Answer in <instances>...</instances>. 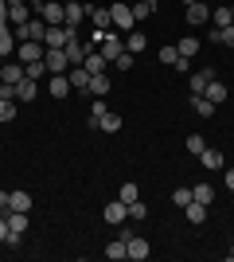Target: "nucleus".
<instances>
[{
    "instance_id": "nucleus-1",
    "label": "nucleus",
    "mask_w": 234,
    "mask_h": 262,
    "mask_svg": "<svg viewBox=\"0 0 234 262\" xmlns=\"http://www.w3.org/2000/svg\"><path fill=\"white\" fill-rule=\"evenodd\" d=\"M110 20H113V28H117V32H133L137 28V16H133V4H121V0H117V4H110Z\"/></svg>"
},
{
    "instance_id": "nucleus-2",
    "label": "nucleus",
    "mask_w": 234,
    "mask_h": 262,
    "mask_svg": "<svg viewBox=\"0 0 234 262\" xmlns=\"http://www.w3.org/2000/svg\"><path fill=\"white\" fill-rule=\"evenodd\" d=\"M43 63H47V71H51V75H67V71H70V59H67V51H63V47H47Z\"/></svg>"
},
{
    "instance_id": "nucleus-3",
    "label": "nucleus",
    "mask_w": 234,
    "mask_h": 262,
    "mask_svg": "<svg viewBox=\"0 0 234 262\" xmlns=\"http://www.w3.org/2000/svg\"><path fill=\"white\" fill-rule=\"evenodd\" d=\"M12 32H16V39H32V43H43V35H47V24L43 20H28L23 24V28H12Z\"/></svg>"
},
{
    "instance_id": "nucleus-4",
    "label": "nucleus",
    "mask_w": 234,
    "mask_h": 262,
    "mask_svg": "<svg viewBox=\"0 0 234 262\" xmlns=\"http://www.w3.org/2000/svg\"><path fill=\"white\" fill-rule=\"evenodd\" d=\"M86 16H90V4H78V0H67V4H63V24H67V28H78Z\"/></svg>"
},
{
    "instance_id": "nucleus-5",
    "label": "nucleus",
    "mask_w": 234,
    "mask_h": 262,
    "mask_svg": "<svg viewBox=\"0 0 234 262\" xmlns=\"http://www.w3.org/2000/svg\"><path fill=\"white\" fill-rule=\"evenodd\" d=\"M121 51H125V39L110 28V32H106V39H101V59H106V63H113Z\"/></svg>"
},
{
    "instance_id": "nucleus-6",
    "label": "nucleus",
    "mask_w": 234,
    "mask_h": 262,
    "mask_svg": "<svg viewBox=\"0 0 234 262\" xmlns=\"http://www.w3.org/2000/svg\"><path fill=\"white\" fill-rule=\"evenodd\" d=\"M101 219H106V223H113V227H121V223H129V208H125L121 200H113V204H106Z\"/></svg>"
},
{
    "instance_id": "nucleus-7",
    "label": "nucleus",
    "mask_w": 234,
    "mask_h": 262,
    "mask_svg": "<svg viewBox=\"0 0 234 262\" xmlns=\"http://www.w3.org/2000/svg\"><path fill=\"white\" fill-rule=\"evenodd\" d=\"M12 90H16V102H35V98H39V82H35V78H28V75H23Z\"/></svg>"
},
{
    "instance_id": "nucleus-8",
    "label": "nucleus",
    "mask_w": 234,
    "mask_h": 262,
    "mask_svg": "<svg viewBox=\"0 0 234 262\" xmlns=\"http://www.w3.org/2000/svg\"><path fill=\"white\" fill-rule=\"evenodd\" d=\"M211 20V4L207 0H195V4H188V24L191 28H199V24Z\"/></svg>"
},
{
    "instance_id": "nucleus-9",
    "label": "nucleus",
    "mask_w": 234,
    "mask_h": 262,
    "mask_svg": "<svg viewBox=\"0 0 234 262\" xmlns=\"http://www.w3.org/2000/svg\"><path fill=\"white\" fill-rule=\"evenodd\" d=\"M39 20H43L47 28H55V24H63V4H59V0H47L43 8H39Z\"/></svg>"
},
{
    "instance_id": "nucleus-10",
    "label": "nucleus",
    "mask_w": 234,
    "mask_h": 262,
    "mask_svg": "<svg viewBox=\"0 0 234 262\" xmlns=\"http://www.w3.org/2000/svg\"><path fill=\"white\" fill-rule=\"evenodd\" d=\"M43 55H47L43 43H32V39H23V43H20V63H39Z\"/></svg>"
},
{
    "instance_id": "nucleus-11",
    "label": "nucleus",
    "mask_w": 234,
    "mask_h": 262,
    "mask_svg": "<svg viewBox=\"0 0 234 262\" xmlns=\"http://www.w3.org/2000/svg\"><path fill=\"white\" fill-rule=\"evenodd\" d=\"M203 98H211L215 106H223V102L230 98V90H226V82H219V78H211V82H207V90H203Z\"/></svg>"
},
{
    "instance_id": "nucleus-12",
    "label": "nucleus",
    "mask_w": 234,
    "mask_h": 262,
    "mask_svg": "<svg viewBox=\"0 0 234 262\" xmlns=\"http://www.w3.org/2000/svg\"><path fill=\"white\" fill-rule=\"evenodd\" d=\"M215 78V67H203V71H195V75L188 78V86H191V94H203L207 90V82Z\"/></svg>"
},
{
    "instance_id": "nucleus-13",
    "label": "nucleus",
    "mask_w": 234,
    "mask_h": 262,
    "mask_svg": "<svg viewBox=\"0 0 234 262\" xmlns=\"http://www.w3.org/2000/svg\"><path fill=\"white\" fill-rule=\"evenodd\" d=\"M199 164H203V168H211V172H219V168H226L223 153H219V149H211V145H207V149H203V153H199Z\"/></svg>"
},
{
    "instance_id": "nucleus-14",
    "label": "nucleus",
    "mask_w": 234,
    "mask_h": 262,
    "mask_svg": "<svg viewBox=\"0 0 234 262\" xmlns=\"http://www.w3.org/2000/svg\"><path fill=\"white\" fill-rule=\"evenodd\" d=\"M8 211H32V196H28L23 188L8 192Z\"/></svg>"
},
{
    "instance_id": "nucleus-15",
    "label": "nucleus",
    "mask_w": 234,
    "mask_h": 262,
    "mask_svg": "<svg viewBox=\"0 0 234 262\" xmlns=\"http://www.w3.org/2000/svg\"><path fill=\"white\" fill-rule=\"evenodd\" d=\"M67 78H70V90H90V71L86 67H70Z\"/></svg>"
},
{
    "instance_id": "nucleus-16",
    "label": "nucleus",
    "mask_w": 234,
    "mask_h": 262,
    "mask_svg": "<svg viewBox=\"0 0 234 262\" xmlns=\"http://www.w3.org/2000/svg\"><path fill=\"white\" fill-rule=\"evenodd\" d=\"M125 243H129V258H133V262H145L148 258V239L133 235V239H125Z\"/></svg>"
},
{
    "instance_id": "nucleus-17",
    "label": "nucleus",
    "mask_w": 234,
    "mask_h": 262,
    "mask_svg": "<svg viewBox=\"0 0 234 262\" xmlns=\"http://www.w3.org/2000/svg\"><path fill=\"white\" fill-rule=\"evenodd\" d=\"M207 211H211L207 204H199V200H191L188 208H184V215H188V223H195V227H199L203 219H207Z\"/></svg>"
},
{
    "instance_id": "nucleus-18",
    "label": "nucleus",
    "mask_w": 234,
    "mask_h": 262,
    "mask_svg": "<svg viewBox=\"0 0 234 262\" xmlns=\"http://www.w3.org/2000/svg\"><path fill=\"white\" fill-rule=\"evenodd\" d=\"M28 231V211H8V235H20Z\"/></svg>"
},
{
    "instance_id": "nucleus-19",
    "label": "nucleus",
    "mask_w": 234,
    "mask_h": 262,
    "mask_svg": "<svg viewBox=\"0 0 234 262\" xmlns=\"http://www.w3.org/2000/svg\"><path fill=\"white\" fill-rule=\"evenodd\" d=\"M86 94L106 98V94H110V75H90V90H86Z\"/></svg>"
},
{
    "instance_id": "nucleus-20",
    "label": "nucleus",
    "mask_w": 234,
    "mask_h": 262,
    "mask_svg": "<svg viewBox=\"0 0 234 262\" xmlns=\"http://www.w3.org/2000/svg\"><path fill=\"white\" fill-rule=\"evenodd\" d=\"M90 20H94V28H98V32H110V28H113L110 8H94V4H90Z\"/></svg>"
},
{
    "instance_id": "nucleus-21",
    "label": "nucleus",
    "mask_w": 234,
    "mask_h": 262,
    "mask_svg": "<svg viewBox=\"0 0 234 262\" xmlns=\"http://www.w3.org/2000/svg\"><path fill=\"white\" fill-rule=\"evenodd\" d=\"M20 78H23V67H20V63H4V67H0V82H8V86H16Z\"/></svg>"
},
{
    "instance_id": "nucleus-22",
    "label": "nucleus",
    "mask_w": 234,
    "mask_h": 262,
    "mask_svg": "<svg viewBox=\"0 0 234 262\" xmlns=\"http://www.w3.org/2000/svg\"><path fill=\"white\" fill-rule=\"evenodd\" d=\"M106 258H113V262H121V258H129V243H125L121 235H117V239H113L110 247H106Z\"/></svg>"
},
{
    "instance_id": "nucleus-23",
    "label": "nucleus",
    "mask_w": 234,
    "mask_h": 262,
    "mask_svg": "<svg viewBox=\"0 0 234 262\" xmlns=\"http://www.w3.org/2000/svg\"><path fill=\"white\" fill-rule=\"evenodd\" d=\"M28 20H32V16H28V4H8V24L12 28H23Z\"/></svg>"
},
{
    "instance_id": "nucleus-24",
    "label": "nucleus",
    "mask_w": 234,
    "mask_h": 262,
    "mask_svg": "<svg viewBox=\"0 0 234 262\" xmlns=\"http://www.w3.org/2000/svg\"><path fill=\"white\" fill-rule=\"evenodd\" d=\"M176 51H179V59H195V55H199V39H195V35H184Z\"/></svg>"
},
{
    "instance_id": "nucleus-25",
    "label": "nucleus",
    "mask_w": 234,
    "mask_h": 262,
    "mask_svg": "<svg viewBox=\"0 0 234 262\" xmlns=\"http://www.w3.org/2000/svg\"><path fill=\"white\" fill-rule=\"evenodd\" d=\"M16 47V32H12V24H0V59Z\"/></svg>"
},
{
    "instance_id": "nucleus-26",
    "label": "nucleus",
    "mask_w": 234,
    "mask_h": 262,
    "mask_svg": "<svg viewBox=\"0 0 234 262\" xmlns=\"http://www.w3.org/2000/svg\"><path fill=\"white\" fill-rule=\"evenodd\" d=\"M106 114H110V106H106V98H98L94 106H90V118H86V125H90V129H98V121L106 118Z\"/></svg>"
},
{
    "instance_id": "nucleus-27",
    "label": "nucleus",
    "mask_w": 234,
    "mask_h": 262,
    "mask_svg": "<svg viewBox=\"0 0 234 262\" xmlns=\"http://www.w3.org/2000/svg\"><path fill=\"white\" fill-rule=\"evenodd\" d=\"M82 67H86L90 75H106V67H110V63L101 59V51H90V55H86V63H82Z\"/></svg>"
},
{
    "instance_id": "nucleus-28",
    "label": "nucleus",
    "mask_w": 234,
    "mask_h": 262,
    "mask_svg": "<svg viewBox=\"0 0 234 262\" xmlns=\"http://www.w3.org/2000/svg\"><path fill=\"white\" fill-rule=\"evenodd\" d=\"M191 110H195L199 118H211V114H215V102L203 98V94H191Z\"/></svg>"
},
{
    "instance_id": "nucleus-29",
    "label": "nucleus",
    "mask_w": 234,
    "mask_h": 262,
    "mask_svg": "<svg viewBox=\"0 0 234 262\" xmlns=\"http://www.w3.org/2000/svg\"><path fill=\"white\" fill-rule=\"evenodd\" d=\"M191 200H199V204L211 208V204H215V188L211 184H191Z\"/></svg>"
},
{
    "instance_id": "nucleus-30",
    "label": "nucleus",
    "mask_w": 234,
    "mask_h": 262,
    "mask_svg": "<svg viewBox=\"0 0 234 262\" xmlns=\"http://www.w3.org/2000/svg\"><path fill=\"white\" fill-rule=\"evenodd\" d=\"M145 47H148V39H145V32H129V35H125V51H145Z\"/></svg>"
},
{
    "instance_id": "nucleus-31",
    "label": "nucleus",
    "mask_w": 234,
    "mask_h": 262,
    "mask_svg": "<svg viewBox=\"0 0 234 262\" xmlns=\"http://www.w3.org/2000/svg\"><path fill=\"white\" fill-rule=\"evenodd\" d=\"M51 94H55V98H67L70 94V78L67 75H51Z\"/></svg>"
},
{
    "instance_id": "nucleus-32",
    "label": "nucleus",
    "mask_w": 234,
    "mask_h": 262,
    "mask_svg": "<svg viewBox=\"0 0 234 262\" xmlns=\"http://www.w3.org/2000/svg\"><path fill=\"white\" fill-rule=\"evenodd\" d=\"M117 200L129 208V204H137V200H141V188H137V184H121V188H117Z\"/></svg>"
},
{
    "instance_id": "nucleus-33",
    "label": "nucleus",
    "mask_w": 234,
    "mask_h": 262,
    "mask_svg": "<svg viewBox=\"0 0 234 262\" xmlns=\"http://www.w3.org/2000/svg\"><path fill=\"white\" fill-rule=\"evenodd\" d=\"M98 129L101 133H117V129H121V114H113V110H110V114L98 121Z\"/></svg>"
},
{
    "instance_id": "nucleus-34",
    "label": "nucleus",
    "mask_w": 234,
    "mask_h": 262,
    "mask_svg": "<svg viewBox=\"0 0 234 262\" xmlns=\"http://www.w3.org/2000/svg\"><path fill=\"white\" fill-rule=\"evenodd\" d=\"M23 75L39 82V78H43V75H51V71H47V63H43V59H39V63H23Z\"/></svg>"
},
{
    "instance_id": "nucleus-35",
    "label": "nucleus",
    "mask_w": 234,
    "mask_h": 262,
    "mask_svg": "<svg viewBox=\"0 0 234 262\" xmlns=\"http://www.w3.org/2000/svg\"><path fill=\"white\" fill-rule=\"evenodd\" d=\"M211 20H215V28H226V24H234L230 4H226V8H211Z\"/></svg>"
},
{
    "instance_id": "nucleus-36",
    "label": "nucleus",
    "mask_w": 234,
    "mask_h": 262,
    "mask_svg": "<svg viewBox=\"0 0 234 262\" xmlns=\"http://www.w3.org/2000/svg\"><path fill=\"white\" fill-rule=\"evenodd\" d=\"M172 204H176V208H188L191 204V188H176V192H172Z\"/></svg>"
},
{
    "instance_id": "nucleus-37",
    "label": "nucleus",
    "mask_w": 234,
    "mask_h": 262,
    "mask_svg": "<svg viewBox=\"0 0 234 262\" xmlns=\"http://www.w3.org/2000/svg\"><path fill=\"white\" fill-rule=\"evenodd\" d=\"M152 4H148V0H137V4H133V16H137V20H148V16H152Z\"/></svg>"
},
{
    "instance_id": "nucleus-38",
    "label": "nucleus",
    "mask_w": 234,
    "mask_h": 262,
    "mask_svg": "<svg viewBox=\"0 0 234 262\" xmlns=\"http://www.w3.org/2000/svg\"><path fill=\"white\" fill-rule=\"evenodd\" d=\"M16 118V98H4L0 102V121H12Z\"/></svg>"
},
{
    "instance_id": "nucleus-39",
    "label": "nucleus",
    "mask_w": 234,
    "mask_h": 262,
    "mask_svg": "<svg viewBox=\"0 0 234 262\" xmlns=\"http://www.w3.org/2000/svg\"><path fill=\"white\" fill-rule=\"evenodd\" d=\"M203 149H207V141H203L199 133H191V137H188V153H195V157H199Z\"/></svg>"
},
{
    "instance_id": "nucleus-40",
    "label": "nucleus",
    "mask_w": 234,
    "mask_h": 262,
    "mask_svg": "<svg viewBox=\"0 0 234 262\" xmlns=\"http://www.w3.org/2000/svg\"><path fill=\"white\" fill-rule=\"evenodd\" d=\"M219 43H223V47H234V24L219 28Z\"/></svg>"
},
{
    "instance_id": "nucleus-41",
    "label": "nucleus",
    "mask_w": 234,
    "mask_h": 262,
    "mask_svg": "<svg viewBox=\"0 0 234 262\" xmlns=\"http://www.w3.org/2000/svg\"><path fill=\"white\" fill-rule=\"evenodd\" d=\"M176 59H179V51H176V47H160V63L176 67Z\"/></svg>"
},
{
    "instance_id": "nucleus-42",
    "label": "nucleus",
    "mask_w": 234,
    "mask_h": 262,
    "mask_svg": "<svg viewBox=\"0 0 234 262\" xmlns=\"http://www.w3.org/2000/svg\"><path fill=\"white\" fill-rule=\"evenodd\" d=\"M113 63H117V71H129V67H133V51H121Z\"/></svg>"
},
{
    "instance_id": "nucleus-43",
    "label": "nucleus",
    "mask_w": 234,
    "mask_h": 262,
    "mask_svg": "<svg viewBox=\"0 0 234 262\" xmlns=\"http://www.w3.org/2000/svg\"><path fill=\"white\" fill-rule=\"evenodd\" d=\"M145 215H148V208L141 204V200H137V204H129V219H145Z\"/></svg>"
},
{
    "instance_id": "nucleus-44",
    "label": "nucleus",
    "mask_w": 234,
    "mask_h": 262,
    "mask_svg": "<svg viewBox=\"0 0 234 262\" xmlns=\"http://www.w3.org/2000/svg\"><path fill=\"white\" fill-rule=\"evenodd\" d=\"M0 243H8V211H0Z\"/></svg>"
},
{
    "instance_id": "nucleus-45",
    "label": "nucleus",
    "mask_w": 234,
    "mask_h": 262,
    "mask_svg": "<svg viewBox=\"0 0 234 262\" xmlns=\"http://www.w3.org/2000/svg\"><path fill=\"white\" fill-rule=\"evenodd\" d=\"M4 98H16V90H12L8 82H0V102H4Z\"/></svg>"
},
{
    "instance_id": "nucleus-46",
    "label": "nucleus",
    "mask_w": 234,
    "mask_h": 262,
    "mask_svg": "<svg viewBox=\"0 0 234 262\" xmlns=\"http://www.w3.org/2000/svg\"><path fill=\"white\" fill-rule=\"evenodd\" d=\"M223 176H226V188H230V192H234V168H226Z\"/></svg>"
},
{
    "instance_id": "nucleus-47",
    "label": "nucleus",
    "mask_w": 234,
    "mask_h": 262,
    "mask_svg": "<svg viewBox=\"0 0 234 262\" xmlns=\"http://www.w3.org/2000/svg\"><path fill=\"white\" fill-rule=\"evenodd\" d=\"M0 211H8V192L0 188Z\"/></svg>"
},
{
    "instance_id": "nucleus-48",
    "label": "nucleus",
    "mask_w": 234,
    "mask_h": 262,
    "mask_svg": "<svg viewBox=\"0 0 234 262\" xmlns=\"http://www.w3.org/2000/svg\"><path fill=\"white\" fill-rule=\"evenodd\" d=\"M0 24H8V4L0 0Z\"/></svg>"
},
{
    "instance_id": "nucleus-49",
    "label": "nucleus",
    "mask_w": 234,
    "mask_h": 262,
    "mask_svg": "<svg viewBox=\"0 0 234 262\" xmlns=\"http://www.w3.org/2000/svg\"><path fill=\"white\" fill-rule=\"evenodd\" d=\"M28 4H32V8H43V4H47V0H28Z\"/></svg>"
},
{
    "instance_id": "nucleus-50",
    "label": "nucleus",
    "mask_w": 234,
    "mask_h": 262,
    "mask_svg": "<svg viewBox=\"0 0 234 262\" xmlns=\"http://www.w3.org/2000/svg\"><path fill=\"white\" fill-rule=\"evenodd\" d=\"M4 4H28V0H4Z\"/></svg>"
},
{
    "instance_id": "nucleus-51",
    "label": "nucleus",
    "mask_w": 234,
    "mask_h": 262,
    "mask_svg": "<svg viewBox=\"0 0 234 262\" xmlns=\"http://www.w3.org/2000/svg\"><path fill=\"white\" fill-rule=\"evenodd\" d=\"M148 4H152V8H156V4H160V0H148Z\"/></svg>"
},
{
    "instance_id": "nucleus-52",
    "label": "nucleus",
    "mask_w": 234,
    "mask_h": 262,
    "mask_svg": "<svg viewBox=\"0 0 234 262\" xmlns=\"http://www.w3.org/2000/svg\"><path fill=\"white\" fill-rule=\"evenodd\" d=\"M226 258H230V262H234V251H230V254H226Z\"/></svg>"
},
{
    "instance_id": "nucleus-53",
    "label": "nucleus",
    "mask_w": 234,
    "mask_h": 262,
    "mask_svg": "<svg viewBox=\"0 0 234 262\" xmlns=\"http://www.w3.org/2000/svg\"><path fill=\"white\" fill-rule=\"evenodd\" d=\"M184 4H195V0H184Z\"/></svg>"
},
{
    "instance_id": "nucleus-54",
    "label": "nucleus",
    "mask_w": 234,
    "mask_h": 262,
    "mask_svg": "<svg viewBox=\"0 0 234 262\" xmlns=\"http://www.w3.org/2000/svg\"><path fill=\"white\" fill-rule=\"evenodd\" d=\"M230 16H234V4H230Z\"/></svg>"
}]
</instances>
